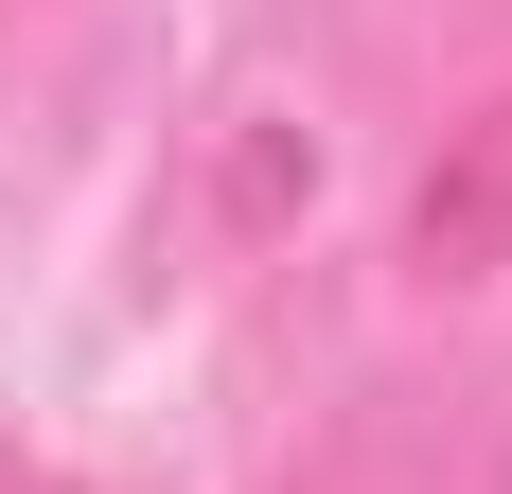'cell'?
Instances as JSON below:
<instances>
[{"label":"cell","mask_w":512,"mask_h":494,"mask_svg":"<svg viewBox=\"0 0 512 494\" xmlns=\"http://www.w3.org/2000/svg\"><path fill=\"white\" fill-rule=\"evenodd\" d=\"M495 247H512V106H477L442 142V177H424V212H407V265L424 283H477Z\"/></svg>","instance_id":"cell-1"}]
</instances>
